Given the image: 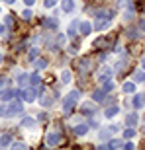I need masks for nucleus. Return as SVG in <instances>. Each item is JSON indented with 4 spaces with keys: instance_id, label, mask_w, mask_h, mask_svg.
Instances as JSON below:
<instances>
[{
    "instance_id": "f257e3e1",
    "label": "nucleus",
    "mask_w": 145,
    "mask_h": 150,
    "mask_svg": "<svg viewBox=\"0 0 145 150\" xmlns=\"http://www.w3.org/2000/svg\"><path fill=\"white\" fill-rule=\"evenodd\" d=\"M78 98H80V92H78V90L71 92V94H69L67 98H65V101H63V109H65V113H69V111L72 109V107H75V101H77Z\"/></svg>"
},
{
    "instance_id": "f03ea898",
    "label": "nucleus",
    "mask_w": 145,
    "mask_h": 150,
    "mask_svg": "<svg viewBox=\"0 0 145 150\" xmlns=\"http://www.w3.org/2000/svg\"><path fill=\"white\" fill-rule=\"evenodd\" d=\"M2 113H4V115H8V117L22 113V101H12L10 105H4V107H2Z\"/></svg>"
},
{
    "instance_id": "7ed1b4c3",
    "label": "nucleus",
    "mask_w": 145,
    "mask_h": 150,
    "mask_svg": "<svg viewBox=\"0 0 145 150\" xmlns=\"http://www.w3.org/2000/svg\"><path fill=\"white\" fill-rule=\"evenodd\" d=\"M63 140L61 133H55V131H51V133H47V144L49 146H57L59 142Z\"/></svg>"
},
{
    "instance_id": "20e7f679",
    "label": "nucleus",
    "mask_w": 145,
    "mask_h": 150,
    "mask_svg": "<svg viewBox=\"0 0 145 150\" xmlns=\"http://www.w3.org/2000/svg\"><path fill=\"white\" fill-rule=\"evenodd\" d=\"M86 133H88V125H86V123L77 125V127L72 129V134H75V137H83V134H86Z\"/></svg>"
},
{
    "instance_id": "39448f33",
    "label": "nucleus",
    "mask_w": 145,
    "mask_h": 150,
    "mask_svg": "<svg viewBox=\"0 0 145 150\" xmlns=\"http://www.w3.org/2000/svg\"><path fill=\"white\" fill-rule=\"evenodd\" d=\"M43 25L47 29H57V28H59V20H55V18H45Z\"/></svg>"
},
{
    "instance_id": "423d86ee",
    "label": "nucleus",
    "mask_w": 145,
    "mask_h": 150,
    "mask_svg": "<svg viewBox=\"0 0 145 150\" xmlns=\"http://www.w3.org/2000/svg\"><path fill=\"white\" fill-rule=\"evenodd\" d=\"M131 105H134L135 109L143 107V105H145V98H143L141 94H135V96H134V101H131Z\"/></svg>"
},
{
    "instance_id": "0eeeda50",
    "label": "nucleus",
    "mask_w": 145,
    "mask_h": 150,
    "mask_svg": "<svg viewBox=\"0 0 145 150\" xmlns=\"http://www.w3.org/2000/svg\"><path fill=\"white\" fill-rule=\"evenodd\" d=\"M110 25V20H104V18H98V22L94 23V29H98V31H104V29Z\"/></svg>"
},
{
    "instance_id": "6e6552de",
    "label": "nucleus",
    "mask_w": 145,
    "mask_h": 150,
    "mask_svg": "<svg viewBox=\"0 0 145 150\" xmlns=\"http://www.w3.org/2000/svg\"><path fill=\"white\" fill-rule=\"evenodd\" d=\"M118 113H120V107L118 105H110L106 111H104V117H106V119H112V117H116Z\"/></svg>"
},
{
    "instance_id": "1a4fd4ad",
    "label": "nucleus",
    "mask_w": 145,
    "mask_h": 150,
    "mask_svg": "<svg viewBox=\"0 0 145 150\" xmlns=\"http://www.w3.org/2000/svg\"><path fill=\"white\" fill-rule=\"evenodd\" d=\"M137 121H139L137 113H129V115L126 117V125H128V127H135V125H137Z\"/></svg>"
},
{
    "instance_id": "9d476101",
    "label": "nucleus",
    "mask_w": 145,
    "mask_h": 150,
    "mask_svg": "<svg viewBox=\"0 0 145 150\" xmlns=\"http://www.w3.org/2000/svg\"><path fill=\"white\" fill-rule=\"evenodd\" d=\"M120 10H131L134 8V0H118Z\"/></svg>"
},
{
    "instance_id": "9b49d317",
    "label": "nucleus",
    "mask_w": 145,
    "mask_h": 150,
    "mask_svg": "<svg viewBox=\"0 0 145 150\" xmlns=\"http://www.w3.org/2000/svg\"><path fill=\"white\" fill-rule=\"evenodd\" d=\"M92 29H94V25H92V23H88V22H83V23H80V33H83V35H88Z\"/></svg>"
},
{
    "instance_id": "f8f14e48",
    "label": "nucleus",
    "mask_w": 145,
    "mask_h": 150,
    "mask_svg": "<svg viewBox=\"0 0 145 150\" xmlns=\"http://www.w3.org/2000/svg\"><path fill=\"white\" fill-rule=\"evenodd\" d=\"M61 8H63V12H72L75 10V2H72V0H63Z\"/></svg>"
},
{
    "instance_id": "ddd939ff",
    "label": "nucleus",
    "mask_w": 145,
    "mask_h": 150,
    "mask_svg": "<svg viewBox=\"0 0 145 150\" xmlns=\"http://www.w3.org/2000/svg\"><path fill=\"white\" fill-rule=\"evenodd\" d=\"M78 25H80V22H78V20H75V22L69 23V31H67V33L71 35V37H75V33H77V28H78Z\"/></svg>"
},
{
    "instance_id": "4468645a",
    "label": "nucleus",
    "mask_w": 145,
    "mask_h": 150,
    "mask_svg": "<svg viewBox=\"0 0 145 150\" xmlns=\"http://www.w3.org/2000/svg\"><path fill=\"white\" fill-rule=\"evenodd\" d=\"M110 76H112V70H110V68H104L98 78H100V82H108V80H110Z\"/></svg>"
},
{
    "instance_id": "2eb2a0df",
    "label": "nucleus",
    "mask_w": 145,
    "mask_h": 150,
    "mask_svg": "<svg viewBox=\"0 0 145 150\" xmlns=\"http://www.w3.org/2000/svg\"><path fill=\"white\" fill-rule=\"evenodd\" d=\"M96 47L98 49H106V47H110V39H106V37H100V39H96Z\"/></svg>"
},
{
    "instance_id": "dca6fc26",
    "label": "nucleus",
    "mask_w": 145,
    "mask_h": 150,
    "mask_svg": "<svg viewBox=\"0 0 145 150\" xmlns=\"http://www.w3.org/2000/svg\"><path fill=\"white\" fill-rule=\"evenodd\" d=\"M123 92L126 94H135V82H126L123 84Z\"/></svg>"
},
{
    "instance_id": "f3484780",
    "label": "nucleus",
    "mask_w": 145,
    "mask_h": 150,
    "mask_svg": "<svg viewBox=\"0 0 145 150\" xmlns=\"http://www.w3.org/2000/svg\"><path fill=\"white\" fill-rule=\"evenodd\" d=\"M20 96H22L26 101H34V98H35L34 92H28V90H22V92H20Z\"/></svg>"
},
{
    "instance_id": "a211bd4d",
    "label": "nucleus",
    "mask_w": 145,
    "mask_h": 150,
    "mask_svg": "<svg viewBox=\"0 0 145 150\" xmlns=\"http://www.w3.org/2000/svg\"><path fill=\"white\" fill-rule=\"evenodd\" d=\"M104 96H106V92L100 88V90H96L94 94H92V98H94V101H102V100H104Z\"/></svg>"
},
{
    "instance_id": "6ab92c4d",
    "label": "nucleus",
    "mask_w": 145,
    "mask_h": 150,
    "mask_svg": "<svg viewBox=\"0 0 145 150\" xmlns=\"http://www.w3.org/2000/svg\"><path fill=\"white\" fill-rule=\"evenodd\" d=\"M8 86H10V78H8V76H2V78H0V92H4Z\"/></svg>"
},
{
    "instance_id": "aec40b11",
    "label": "nucleus",
    "mask_w": 145,
    "mask_h": 150,
    "mask_svg": "<svg viewBox=\"0 0 145 150\" xmlns=\"http://www.w3.org/2000/svg\"><path fill=\"white\" fill-rule=\"evenodd\" d=\"M34 125H35V121H34L29 115H26V117L22 119V127H34Z\"/></svg>"
},
{
    "instance_id": "412c9836",
    "label": "nucleus",
    "mask_w": 145,
    "mask_h": 150,
    "mask_svg": "<svg viewBox=\"0 0 145 150\" xmlns=\"http://www.w3.org/2000/svg\"><path fill=\"white\" fill-rule=\"evenodd\" d=\"M2 94V100H12L16 96V90H6V92H0Z\"/></svg>"
},
{
    "instance_id": "4be33fe9",
    "label": "nucleus",
    "mask_w": 145,
    "mask_h": 150,
    "mask_svg": "<svg viewBox=\"0 0 145 150\" xmlns=\"http://www.w3.org/2000/svg\"><path fill=\"white\" fill-rule=\"evenodd\" d=\"M39 82H41V76H39L37 72L29 76V84H32V86H39Z\"/></svg>"
},
{
    "instance_id": "5701e85b",
    "label": "nucleus",
    "mask_w": 145,
    "mask_h": 150,
    "mask_svg": "<svg viewBox=\"0 0 145 150\" xmlns=\"http://www.w3.org/2000/svg\"><path fill=\"white\" fill-rule=\"evenodd\" d=\"M108 146L114 148V150H116V148H123V142L120 139H114V140H110V144H108Z\"/></svg>"
},
{
    "instance_id": "b1692460",
    "label": "nucleus",
    "mask_w": 145,
    "mask_h": 150,
    "mask_svg": "<svg viewBox=\"0 0 145 150\" xmlns=\"http://www.w3.org/2000/svg\"><path fill=\"white\" fill-rule=\"evenodd\" d=\"M12 142V134H2V137H0V144L2 146H8Z\"/></svg>"
},
{
    "instance_id": "393cba45",
    "label": "nucleus",
    "mask_w": 145,
    "mask_h": 150,
    "mask_svg": "<svg viewBox=\"0 0 145 150\" xmlns=\"http://www.w3.org/2000/svg\"><path fill=\"white\" fill-rule=\"evenodd\" d=\"M18 82H20V86L24 88V86L29 82V76H28V74H20V76H18Z\"/></svg>"
},
{
    "instance_id": "a878e982",
    "label": "nucleus",
    "mask_w": 145,
    "mask_h": 150,
    "mask_svg": "<svg viewBox=\"0 0 145 150\" xmlns=\"http://www.w3.org/2000/svg\"><path fill=\"white\" fill-rule=\"evenodd\" d=\"M37 55H39V51H37V49H32V51L28 53V61H32V62H34L35 59H37Z\"/></svg>"
},
{
    "instance_id": "bb28decb",
    "label": "nucleus",
    "mask_w": 145,
    "mask_h": 150,
    "mask_svg": "<svg viewBox=\"0 0 145 150\" xmlns=\"http://www.w3.org/2000/svg\"><path fill=\"white\" fill-rule=\"evenodd\" d=\"M61 82L63 84H69V82H71V72H69V70H65V72L61 74Z\"/></svg>"
},
{
    "instance_id": "cd10ccee",
    "label": "nucleus",
    "mask_w": 145,
    "mask_h": 150,
    "mask_svg": "<svg viewBox=\"0 0 145 150\" xmlns=\"http://www.w3.org/2000/svg\"><path fill=\"white\" fill-rule=\"evenodd\" d=\"M123 137H126V139H134V137H135V131H134V127H128V129H126V133H123Z\"/></svg>"
},
{
    "instance_id": "c85d7f7f",
    "label": "nucleus",
    "mask_w": 145,
    "mask_h": 150,
    "mask_svg": "<svg viewBox=\"0 0 145 150\" xmlns=\"http://www.w3.org/2000/svg\"><path fill=\"white\" fill-rule=\"evenodd\" d=\"M98 137H100L102 140H108V139H110V129H102Z\"/></svg>"
},
{
    "instance_id": "c756f323",
    "label": "nucleus",
    "mask_w": 145,
    "mask_h": 150,
    "mask_svg": "<svg viewBox=\"0 0 145 150\" xmlns=\"http://www.w3.org/2000/svg\"><path fill=\"white\" fill-rule=\"evenodd\" d=\"M92 67V62L88 61V59H84L83 62H80V72H84V70H86V68H90Z\"/></svg>"
},
{
    "instance_id": "7c9ffc66",
    "label": "nucleus",
    "mask_w": 145,
    "mask_h": 150,
    "mask_svg": "<svg viewBox=\"0 0 145 150\" xmlns=\"http://www.w3.org/2000/svg\"><path fill=\"white\" fill-rule=\"evenodd\" d=\"M51 103H53V100H51L49 96H45L43 100H41V105H43V107H51Z\"/></svg>"
},
{
    "instance_id": "2f4dec72",
    "label": "nucleus",
    "mask_w": 145,
    "mask_h": 150,
    "mask_svg": "<svg viewBox=\"0 0 145 150\" xmlns=\"http://www.w3.org/2000/svg\"><path fill=\"white\" fill-rule=\"evenodd\" d=\"M83 113L84 115H92V113H94V107L92 105H83Z\"/></svg>"
},
{
    "instance_id": "473e14b6",
    "label": "nucleus",
    "mask_w": 145,
    "mask_h": 150,
    "mask_svg": "<svg viewBox=\"0 0 145 150\" xmlns=\"http://www.w3.org/2000/svg\"><path fill=\"white\" fill-rule=\"evenodd\" d=\"M135 82H145V72H141V70H139V72H135Z\"/></svg>"
},
{
    "instance_id": "72a5a7b5",
    "label": "nucleus",
    "mask_w": 145,
    "mask_h": 150,
    "mask_svg": "<svg viewBox=\"0 0 145 150\" xmlns=\"http://www.w3.org/2000/svg\"><path fill=\"white\" fill-rule=\"evenodd\" d=\"M112 88H114V84H112V82H104V86H102V90H104L106 94H110Z\"/></svg>"
},
{
    "instance_id": "f704fd0d",
    "label": "nucleus",
    "mask_w": 145,
    "mask_h": 150,
    "mask_svg": "<svg viewBox=\"0 0 145 150\" xmlns=\"http://www.w3.org/2000/svg\"><path fill=\"white\" fill-rule=\"evenodd\" d=\"M35 67H37V68H45V67H47V61H45V59H41V61H35Z\"/></svg>"
},
{
    "instance_id": "c9c22d12",
    "label": "nucleus",
    "mask_w": 145,
    "mask_h": 150,
    "mask_svg": "<svg viewBox=\"0 0 145 150\" xmlns=\"http://www.w3.org/2000/svg\"><path fill=\"white\" fill-rule=\"evenodd\" d=\"M4 22H6V25H8V28H12V25H14V18H12V16H6Z\"/></svg>"
},
{
    "instance_id": "e433bc0d",
    "label": "nucleus",
    "mask_w": 145,
    "mask_h": 150,
    "mask_svg": "<svg viewBox=\"0 0 145 150\" xmlns=\"http://www.w3.org/2000/svg\"><path fill=\"white\" fill-rule=\"evenodd\" d=\"M22 18H24V20H29V18H32V10H24L22 12Z\"/></svg>"
},
{
    "instance_id": "4c0bfd02",
    "label": "nucleus",
    "mask_w": 145,
    "mask_h": 150,
    "mask_svg": "<svg viewBox=\"0 0 145 150\" xmlns=\"http://www.w3.org/2000/svg\"><path fill=\"white\" fill-rule=\"evenodd\" d=\"M57 4V0H45V8H53Z\"/></svg>"
},
{
    "instance_id": "58836bf2",
    "label": "nucleus",
    "mask_w": 145,
    "mask_h": 150,
    "mask_svg": "<svg viewBox=\"0 0 145 150\" xmlns=\"http://www.w3.org/2000/svg\"><path fill=\"white\" fill-rule=\"evenodd\" d=\"M65 43V35H57V45H63Z\"/></svg>"
},
{
    "instance_id": "ea45409f",
    "label": "nucleus",
    "mask_w": 145,
    "mask_h": 150,
    "mask_svg": "<svg viewBox=\"0 0 145 150\" xmlns=\"http://www.w3.org/2000/svg\"><path fill=\"white\" fill-rule=\"evenodd\" d=\"M139 29H141V31H145V20H141V22H139Z\"/></svg>"
},
{
    "instance_id": "a19ab883",
    "label": "nucleus",
    "mask_w": 145,
    "mask_h": 150,
    "mask_svg": "<svg viewBox=\"0 0 145 150\" xmlns=\"http://www.w3.org/2000/svg\"><path fill=\"white\" fill-rule=\"evenodd\" d=\"M14 148H26V144H22V142H16V144H14Z\"/></svg>"
},
{
    "instance_id": "79ce46f5",
    "label": "nucleus",
    "mask_w": 145,
    "mask_h": 150,
    "mask_svg": "<svg viewBox=\"0 0 145 150\" xmlns=\"http://www.w3.org/2000/svg\"><path fill=\"white\" fill-rule=\"evenodd\" d=\"M34 2H35V0H24V4H28V6H32Z\"/></svg>"
},
{
    "instance_id": "37998d69",
    "label": "nucleus",
    "mask_w": 145,
    "mask_h": 150,
    "mask_svg": "<svg viewBox=\"0 0 145 150\" xmlns=\"http://www.w3.org/2000/svg\"><path fill=\"white\" fill-rule=\"evenodd\" d=\"M6 4H14V2H16V0H4Z\"/></svg>"
},
{
    "instance_id": "c03bdc74",
    "label": "nucleus",
    "mask_w": 145,
    "mask_h": 150,
    "mask_svg": "<svg viewBox=\"0 0 145 150\" xmlns=\"http://www.w3.org/2000/svg\"><path fill=\"white\" fill-rule=\"evenodd\" d=\"M0 33H4V25L2 23H0Z\"/></svg>"
},
{
    "instance_id": "a18cd8bd",
    "label": "nucleus",
    "mask_w": 145,
    "mask_h": 150,
    "mask_svg": "<svg viewBox=\"0 0 145 150\" xmlns=\"http://www.w3.org/2000/svg\"><path fill=\"white\" fill-rule=\"evenodd\" d=\"M141 67H143V68H145V59H143V61H141Z\"/></svg>"
},
{
    "instance_id": "49530a36",
    "label": "nucleus",
    "mask_w": 145,
    "mask_h": 150,
    "mask_svg": "<svg viewBox=\"0 0 145 150\" xmlns=\"http://www.w3.org/2000/svg\"><path fill=\"white\" fill-rule=\"evenodd\" d=\"M0 61H2V55H0Z\"/></svg>"
}]
</instances>
